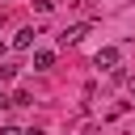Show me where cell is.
Segmentation results:
<instances>
[{
  "mask_svg": "<svg viewBox=\"0 0 135 135\" xmlns=\"http://www.w3.org/2000/svg\"><path fill=\"white\" fill-rule=\"evenodd\" d=\"M34 38H38V30H34V25H25V30H17L13 46H17V51H30V46H34Z\"/></svg>",
  "mask_w": 135,
  "mask_h": 135,
  "instance_id": "3",
  "label": "cell"
},
{
  "mask_svg": "<svg viewBox=\"0 0 135 135\" xmlns=\"http://www.w3.org/2000/svg\"><path fill=\"white\" fill-rule=\"evenodd\" d=\"M8 76H13V68H8V63H0V80H8Z\"/></svg>",
  "mask_w": 135,
  "mask_h": 135,
  "instance_id": "7",
  "label": "cell"
},
{
  "mask_svg": "<svg viewBox=\"0 0 135 135\" xmlns=\"http://www.w3.org/2000/svg\"><path fill=\"white\" fill-rule=\"evenodd\" d=\"M84 34H89V25H68V30L59 34V46H76Z\"/></svg>",
  "mask_w": 135,
  "mask_h": 135,
  "instance_id": "2",
  "label": "cell"
},
{
  "mask_svg": "<svg viewBox=\"0 0 135 135\" xmlns=\"http://www.w3.org/2000/svg\"><path fill=\"white\" fill-rule=\"evenodd\" d=\"M34 68H38V72L55 68V51H46V46H42V51H34Z\"/></svg>",
  "mask_w": 135,
  "mask_h": 135,
  "instance_id": "4",
  "label": "cell"
},
{
  "mask_svg": "<svg viewBox=\"0 0 135 135\" xmlns=\"http://www.w3.org/2000/svg\"><path fill=\"white\" fill-rule=\"evenodd\" d=\"M25 135H46V131H25Z\"/></svg>",
  "mask_w": 135,
  "mask_h": 135,
  "instance_id": "8",
  "label": "cell"
},
{
  "mask_svg": "<svg viewBox=\"0 0 135 135\" xmlns=\"http://www.w3.org/2000/svg\"><path fill=\"white\" fill-rule=\"evenodd\" d=\"M0 55H4V42H0Z\"/></svg>",
  "mask_w": 135,
  "mask_h": 135,
  "instance_id": "9",
  "label": "cell"
},
{
  "mask_svg": "<svg viewBox=\"0 0 135 135\" xmlns=\"http://www.w3.org/2000/svg\"><path fill=\"white\" fill-rule=\"evenodd\" d=\"M55 4H59V0H34V8H38V13H51Z\"/></svg>",
  "mask_w": 135,
  "mask_h": 135,
  "instance_id": "5",
  "label": "cell"
},
{
  "mask_svg": "<svg viewBox=\"0 0 135 135\" xmlns=\"http://www.w3.org/2000/svg\"><path fill=\"white\" fill-rule=\"evenodd\" d=\"M0 135H25V131H17V127H0Z\"/></svg>",
  "mask_w": 135,
  "mask_h": 135,
  "instance_id": "6",
  "label": "cell"
},
{
  "mask_svg": "<svg viewBox=\"0 0 135 135\" xmlns=\"http://www.w3.org/2000/svg\"><path fill=\"white\" fill-rule=\"evenodd\" d=\"M122 63V55H118V46H101L97 55H93V68H101V72H114Z\"/></svg>",
  "mask_w": 135,
  "mask_h": 135,
  "instance_id": "1",
  "label": "cell"
}]
</instances>
